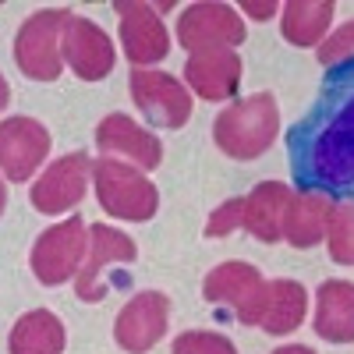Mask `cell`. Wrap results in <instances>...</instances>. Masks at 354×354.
<instances>
[{
	"label": "cell",
	"instance_id": "obj_1",
	"mask_svg": "<svg viewBox=\"0 0 354 354\" xmlns=\"http://www.w3.org/2000/svg\"><path fill=\"white\" fill-rule=\"evenodd\" d=\"M287 156L301 192L354 185V61L330 68L319 103L287 138Z\"/></svg>",
	"mask_w": 354,
	"mask_h": 354
},
{
	"label": "cell",
	"instance_id": "obj_2",
	"mask_svg": "<svg viewBox=\"0 0 354 354\" xmlns=\"http://www.w3.org/2000/svg\"><path fill=\"white\" fill-rule=\"evenodd\" d=\"M280 131V106L273 93H255L230 103L213 124L220 153L230 160H259Z\"/></svg>",
	"mask_w": 354,
	"mask_h": 354
},
{
	"label": "cell",
	"instance_id": "obj_3",
	"mask_svg": "<svg viewBox=\"0 0 354 354\" xmlns=\"http://www.w3.org/2000/svg\"><path fill=\"white\" fill-rule=\"evenodd\" d=\"M75 15L68 8H46L28 15L15 36V64L32 82H57L64 71V28Z\"/></svg>",
	"mask_w": 354,
	"mask_h": 354
},
{
	"label": "cell",
	"instance_id": "obj_4",
	"mask_svg": "<svg viewBox=\"0 0 354 354\" xmlns=\"http://www.w3.org/2000/svg\"><path fill=\"white\" fill-rule=\"evenodd\" d=\"M93 188H96L103 213H110L117 220L145 223L160 209L156 185H149V177L124 160H113V156L96 160L93 163Z\"/></svg>",
	"mask_w": 354,
	"mask_h": 354
},
{
	"label": "cell",
	"instance_id": "obj_5",
	"mask_svg": "<svg viewBox=\"0 0 354 354\" xmlns=\"http://www.w3.org/2000/svg\"><path fill=\"white\" fill-rule=\"evenodd\" d=\"M85 255H88V227L82 216H71L39 234L32 255H28V266H32L43 287H61L71 277H78Z\"/></svg>",
	"mask_w": 354,
	"mask_h": 354
},
{
	"label": "cell",
	"instance_id": "obj_6",
	"mask_svg": "<svg viewBox=\"0 0 354 354\" xmlns=\"http://www.w3.org/2000/svg\"><path fill=\"white\" fill-rule=\"evenodd\" d=\"M266 283L262 273L248 262H220L202 280V298L209 305H223L238 315L245 326H259L266 308Z\"/></svg>",
	"mask_w": 354,
	"mask_h": 354
},
{
	"label": "cell",
	"instance_id": "obj_7",
	"mask_svg": "<svg viewBox=\"0 0 354 354\" xmlns=\"http://www.w3.org/2000/svg\"><path fill=\"white\" fill-rule=\"evenodd\" d=\"M177 43L188 53L238 50L245 43V21L230 4L198 0V4H188L177 18Z\"/></svg>",
	"mask_w": 354,
	"mask_h": 354
},
{
	"label": "cell",
	"instance_id": "obj_8",
	"mask_svg": "<svg viewBox=\"0 0 354 354\" xmlns=\"http://www.w3.org/2000/svg\"><path fill=\"white\" fill-rule=\"evenodd\" d=\"M131 100L149 117V124H160V128H185L195 106L181 78H174L167 71H149V68L131 71Z\"/></svg>",
	"mask_w": 354,
	"mask_h": 354
},
{
	"label": "cell",
	"instance_id": "obj_9",
	"mask_svg": "<svg viewBox=\"0 0 354 354\" xmlns=\"http://www.w3.org/2000/svg\"><path fill=\"white\" fill-rule=\"evenodd\" d=\"M167 319H170V298L167 294L163 290H142L117 312L113 340L128 354H145L163 340Z\"/></svg>",
	"mask_w": 354,
	"mask_h": 354
},
{
	"label": "cell",
	"instance_id": "obj_10",
	"mask_svg": "<svg viewBox=\"0 0 354 354\" xmlns=\"http://www.w3.org/2000/svg\"><path fill=\"white\" fill-rule=\"evenodd\" d=\"M88 177H93V163H88L85 153H68L57 163H50L43 170V177L32 185L28 198L43 216H61L68 213L71 205L82 202L85 188H88Z\"/></svg>",
	"mask_w": 354,
	"mask_h": 354
},
{
	"label": "cell",
	"instance_id": "obj_11",
	"mask_svg": "<svg viewBox=\"0 0 354 354\" xmlns=\"http://www.w3.org/2000/svg\"><path fill=\"white\" fill-rule=\"evenodd\" d=\"M50 153V131L36 117H8L0 124V167L11 185L28 181Z\"/></svg>",
	"mask_w": 354,
	"mask_h": 354
},
{
	"label": "cell",
	"instance_id": "obj_12",
	"mask_svg": "<svg viewBox=\"0 0 354 354\" xmlns=\"http://www.w3.org/2000/svg\"><path fill=\"white\" fill-rule=\"evenodd\" d=\"M138 259V248L128 234H121L117 227H106V223H96L88 227V255L82 262V270L75 277V290L82 301H100L106 294V266L113 262H135Z\"/></svg>",
	"mask_w": 354,
	"mask_h": 354
},
{
	"label": "cell",
	"instance_id": "obj_13",
	"mask_svg": "<svg viewBox=\"0 0 354 354\" xmlns=\"http://www.w3.org/2000/svg\"><path fill=\"white\" fill-rule=\"evenodd\" d=\"M113 11L121 15V46L131 64H160L170 53V32L160 21L153 4H138V0H117Z\"/></svg>",
	"mask_w": 354,
	"mask_h": 354
},
{
	"label": "cell",
	"instance_id": "obj_14",
	"mask_svg": "<svg viewBox=\"0 0 354 354\" xmlns=\"http://www.w3.org/2000/svg\"><path fill=\"white\" fill-rule=\"evenodd\" d=\"M113 61H117V53H113L110 36L96 21L75 15L64 28V64L82 82H100L113 71Z\"/></svg>",
	"mask_w": 354,
	"mask_h": 354
},
{
	"label": "cell",
	"instance_id": "obj_15",
	"mask_svg": "<svg viewBox=\"0 0 354 354\" xmlns=\"http://www.w3.org/2000/svg\"><path fill=\"white\" fill-rule=\"evenodd\" d=\"M241 53L238 50H205V53H192L185 64V82L198 100H234L241 88Z\"/></svg>",
	"mask_w": 354,
	"mask_h": 354
},
{
	"label": "cell",
	"instance_id": "obj_16",
	"mask_svg": "<svg viewBox=\"0 0 354 354\" xmlns=\"http://www.w3.org/2000/svg\"><path fill=\"white\" fill-rule=\"evenodd\" d=\"M96 145L103 153L128 156V163L138 170H156L163 163V142L142 124H135L128 113H106L96 128Z\"/></svg>",
	"mask_w": 354,
	"mask_h": 354
},
{
	"label": "cell",
	"instance_id": "obj_17",
	"mask_svg": "<svg viewBox=\"0 0 354 354\" xmlns=\"http://www.w3.org/2000/svg\"><path fill=\"white\" fill-rule=\"evenodd\" d=\"M294 202V192L280 181H262L252 188V195H245V230L255 241L277 245L283 238V223H287V209Z\"/></svg>",
	"mask_w": 354,
	"mask_h": 354
},
{
	"label": "cell",
	"instance_id": "obj_18",
	"mask_svg": "<svg viewBox=\"0 0 354 354\" xmlns=\"http://www.w3.org/2000/svg\"><path fill=\"white\" fill-rule=\"evenodd\" d=\"M315 333L326 344H354V283L326 280L315 294Z\"/></svg>",
	"mask_w": 354,
	"mask_h": 354
},
{
	"label": "cell",
	"instance_id": "obj_19",
	"mask_svg": "<svg viewBox=\"0 0 354 354\" xmlns=\"http://www.w3.org/2000/svg\"><path fill=\"white\" fill-rule=\"evenodd\" d=\"M337 15L333 0H287L280 8V32L290 46H319Z\"/></svg>",
	"mask_w": 354,
	"mask_h": 354
},
{
	"label": "cell",
	"instance_id": "obj_20",
	"mask_svg": "<svg viewBox=\"0 0 354 354\" xmlns=\"http://www.w3.org/2000/svg\"><path fill=\"white\" fill-rule=\"evenodd\" d=\"M330 209L333 202H326L319 192H294L287 223H283V241L294 248H315L319 241H326Z\"/></svg>",
	"mask_w": 354,
	"mask_h": 354
},
{
	"label": "cell",
	"instance_id": "obj_21",
	"mask_svg": "<svg viewBox=\"0 0 354 354\" xmlns=\"http://www.w3.org/2000/svg\"><path fill=\"white\" fill-rule=\"evenodd\" d=\"M305 312H308V294L298 280H270L259 330H266L270 337L294 333L305 322Z\"/></svg>",
	"mask_w": 354,
	"mask_h": 354
},
{
	"label": "cell",
	"instance_id": "obj_22",
	"mask_svg": "<svg viewBox=\"0 0 354 354\" xmlns=\"http://www.w3.org/2000/svg\"><path fill=\"white\" fill-rule=\"evenodd\" d=\"M64 322L46 308L25 312L8 340L11 354H64Z\"/></svg>",
	"mask_w": 354,
	"mask_h": 354
},
{
	"label": "cell",
	"instance_id": "obj_23",
	"mask_svg": "<svg viewBox=\"0 0 354 354\" xmlns=\"http://www.w3.org/2000/svg\"><path fill=\"white\" fill-rule=\"evenodd\" d=\"M330 259L340 266H354V202H333L326 223Z\"/></svg>",
	"mask_w": 354,
	"mask_h": 354
},
{
	"label": "cell",
	"instance_id": "obj_24",
	"mask_svg": "<svg viewBox=\"0 0 354 354\" xmlns=\"http://www.w3.org/2000/svg\"><path fill=\"white\" fill-rule=\"evenodd\" d=\"M170 354H238L223 333H202V330H188L181 337H174Z\"/></svg>",
	"mask_w": 354,
	"mask_h": 354
},
{
	"label": "cell",
	"instance_id": "obj_25",
	"mask_svg": "<svg viewBox=\"0 0 354 354\" xmlns=\"http://www.w3.org/2000/svg\"><path fill=\"white\" fill-rule=\"evenodd\" d=\"M347 61H354V21L340 25L333 36H326L319 43V64L322 68H340Z\"/></svg>",
	"mask_w": 354,
	"mask_h": 354
},
{
	"label": "cell",
	"instance_id": "obj_26",
	"mask_svg": "<svg viewBox=\"0 0 354 354\" xmlns=\"http://www.w3.org/2000/svg\"><path fill=\"white\" fill-rule=\"evenodd\" d=\"M238 227H245V198H227L205 223V238H227Z\"/></svg>",
	"mask_w": 354,
	"mask_h": 354
},
{
	"label": "cell",
	"instance_id": "obj_27",
	"mask_svg": "<svg viewBox=\"0 0 354 354\" xmlns=\"http://www.w3.org/2000/svg\"><path fill=\"white\" fill-rule=\"evenodd\" d=\"M241 11L252 15L255 21H266V18L280 15V4H277V0H241Z\"/></svg>",
	"mask_w": 354,
	"mask_h": 354
},
{
	"label": "cell",
	"instance_id": "obj_28",
	"mask_svg": "<svg viewBox=\"0 0 354 354\" xmlns=\"http://www.w3.org/2000/svg\"><path fill=\"white\" fill-rule=\"evenodd\" d=\"M273 354H315L312 347H301V344H287V347H280V351H273Z\"/></svg>",
	"mask_w": 354,
	"mask_h": 354
}]
</instances>
